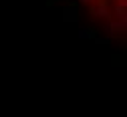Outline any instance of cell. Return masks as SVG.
I'll return each instance as SVG.
<instances>
[{
  "instance_id": "cell-1",
  "label": "cell",
  "mask_w": 127,
  "mask_h": 117,
  "mask_svg": "<svg viewBox=\"0 0 127 117\" xmlns=\"http://www.w3.org/2000/svg\"><path fill=\"white\" fill-rule=\"evenodd\" d=\"M79 2L109 32L123 37L127 18V0H79Z\"/></svg>"
}]
</instances>
